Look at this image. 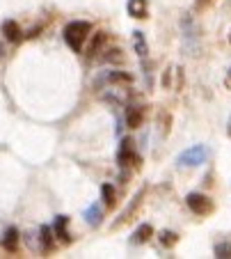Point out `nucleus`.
I'll return each instance as SVG.
<instances>
[{
  "label": "nucleus",
  "instance_id": "1",
  "mask_svg": "<svg viewBox=\"0 0 231 259\" xmlns=\"http://www.w3.org/2000/svg\"><path fill=\"white\" fill-rule=\"evenodd\" d=\"M89 30H92V25H89L87 21H71V23L64 28L62 37L74 53H80L85 41H87V37H89Z\"/></svg>",
  "mask_w": 231,
  "mask_h": 259
},
{
  "label": "nucleus",
  "instance_id": "2",
  "mask_svg": "<svg viewBox=\"0 0 231 259\" xmlns=\"http://www.w3.org/2000/svg\"><path fill=\"white\" fill-rule=\"evenodd\" d=\"M208 156H211V152H208L206 145H192L177 156V165L179 167H197V165H202V163H206Z\"/></svg>",
  "mask_w": 231,
  "mask_h": 259
},
{
  "label": "nucleus",
  "instance_id": "3",
  "mask_svg": "<svg viewBox=\"0 0 231 259\" xmlns=\"http://www.w3.org/2000/svg\"><path fill=\"white\" fill-rule=\"evenodd\" d=\"M117 163L119 167H124V179L128 177L126 172L128 165L140 167V156L135 154V142L131 138H122V145H119V152H117Z\"/></svg>",
  "mask_w": 231,
  "mask_h": 259
},
{
  "label": "nucleus",
  "instance_id": "4",
  "mask_svg": "<svg viewBox=\"0 0 231 259\" xmlns=\"http://www.w3.org/2000/svg\"><path fill=\"white\" fill-rule=\"evenodd\" d=\"M186 204H188V209L197 215H208L213 211V202L208 200L206 195H202V193H190V195L186 197Z\"/></svg>",
  "mask_w": 231,
  "mask_h": 259
},
{
  "label": "nucleus",
  "instance_id": "5",
  "mask_svg": "<svg viewBox=\"0 0 231 259\" xmlns=\"http://www.w3.org/2000/svg\"><path fill=\"white\" fill-rule=\"evenodd\" d=\"M53 234L57 236V241H62L64 245H69L71 241V232H69V215H55L53 223Z\"/></svg>",
  "mask_w": 231,
  "mask_h": 259
},
{
  "label": "nucleus",
  "instance_id": "6",
  "mask_svg": "<svg viewBox=\"0 0 231 259\" xmlns=\"http://www.w3.org/2000/svg\"><path fill=\"white\" fill-rule=\"evenodd\" d=\"M142 197H144V188H140V191L135 193V197H133V200L128 202V206L122 211V215H119V220H114V223H112V230H117V227H122L124 223H126V220L131 218V213H133V211L140 206V202H142Z\"/></svg>",
  "mask_w": 231,
  "mask_h": 259
},
{
  "label": "nucleus",
  "instance_id": "7",
  "mask_svg": "<svg viewBox=\"0 0 231 259\" xmlns=\"http://www.w3.org/2000/svg\"><path fill=\"white\" fill-rule=\"evenodd\" d=\"M126 12H128V16H133V19H147L149 16V3L147 0H128Z\"/></svg>",
  "mask_w": 231,
  "mask_h": 259
},
{
  "label": "nucleus",
  "instance_id": "8",
  "mask_svg": "<svg viewBox=\"0 0 231 259\" xmlns=\"http://www.w3.org/2000/svg\"><path fill=\"white\" fill-rule=\"evenodd\" d=\"M103 99L105 101H114V103H126L131 99V92L126 88H122V85H112V88H108L103 92Z\"/></svg>",
  "mask_w": 231,
  "mask_h": 259
},
{
  "label": "nucleus",
  "instance_id": "9",
  "mask_svg": "<svg viewBox=\"0 0 231 259\" xmlns=\"http://www.w3.org/2000/svg\"><path fill=\"white\" fill-rule=\"evenodd\" d=\"M144 122V110L140 106H131L126 110V126L128 128H140Z\"/></svg>",
  "mask_w": 231,
  "mask_h": 259
},
{
  "label": "nucleus",
  "instance_id": "10",
  "mask_svg": "<svg viewBox=\"0 0 231 259\" xmlns=\"http://www.w3.org/2000/svg\"><path fill=\"white\" fill-rule=\"evenodd\" d=\"M85 220H87L89 227H98L101 225V220H103V211H101V206H98V202H94V204H89L87 209H85Z\"/></svg>",
  "mask_w": 231,
  "mask_h": 259
},
{
  "label": "nucleus",
  "instance_id": "11",
  "mask_svg": "<svg viewBox=\"0 0 231 259\" xmlns=\"http://www.w3.org/2000/svg\"><path fill=\"white\" fill-rule=\"evenodd\" d=\"M151 236H153V227L149 225V223H144V225H140L138 230L133 232V236H131V245H142V243H147Z\"/></svg>",
  "mask_w": 231,
  "mask_h": 259
},
{
  "label": "nucleus",
  "instance_id": "12",
  "mask_svg": "<svg viewBox=\"0 0 231 259\" xmlns=\"http://www.w3.org/2000/svg\"><path fill=\"white\" fill-rule=\"evenodd\" d=\"M3 34H5L7 41H21L23 39V30L19 28L16 21H5V23H3Z\"/></svg>",
  "mask_w": 231,
  "mask_h": 259
},
{
  "label": "nucleus",
  "instance_id": "13",
  "mask_svg": "<svg viewBox=\"0 0 231 259\" xmlns=\"http://www.w3.org/2000/svg\"><path fill=\"white\" fill-rule=\"evenodd\" d=\"M19 230L16 227H10V230L5 232V236H3V248L7 250V252H19Z\"/></svg>",
  "mask_w": 231,
  "mask_h": 259
},
{
  "label": "nucleus",
  "instance_id": "14",
  "mask_svg": "<svg viewBox=\"0 0 231 259\" xmlns=\"http://www.w3.org/2000/svg\"><path fill=\"white\" fill-rule=\"evenodd\" d=\"M133 49H135V53H138L140 58L147 60L149 44H147V37H144V32H140V30H135V32H133Z\"/></svg>",
  "mask_w": 231,
  "mask_h": 259
},
{
  "label": "nucleus",
  "instance_id": "15",
  "mask_svg": "<svg viewBox=\"0 0 231 259\" xmlns=\"http://www.w3.org/2000/svg\"><path fill=\"white\" fill-rule=\"evenodd\" d=\"M39 243L44 250H53L55 241H53V227H39Z\"/></svg>",
  "mask_w": 231,
  "mask_h": 259
},
{
  "label": "nucleus",
  "instance_id": "16",
  "mask_svg": "<svg viewBox=\"0 0 231 259\" xmlns=\"http://www.w3.org/2000/svg\"><path fill=\"white\" fill-rule=\"evenodd\" d=\"M158 241H160V245H165V248H172V245L179 243V234L172 230H162L160 234H158Z\"/></svg>",
  "mask_w": 231,
  "mask_h": 259
},
{
  "label": "nucleus",
  "instance_id": "17",
  "mask_svg": "<svg viewBox=\"0 0 231 259\" xmlns=\"http://www.w3.org/2000/svg\"><path fill=\"white\" fill-rule=\"evenodd\" d=\"M213 254H215L217 259H231V243H226V241H222V243H215V248H213Z\"/></svg>",
  "mask_w": 231,
  "mask_h": 259
},
{
  "label": "nucleus",
  "instance_id": "18",
  "mask_svg": "<svg viewBox=\"0 0 231 259\" xmlns=\"http://www.w3.org/2000/svg\"><path fill=\"white\" fill-rule=\"evenodd\" d=\"M101 193H103V202L108 206H114V186L112 184H103L101 186Z\"/></svg>",
  "mask_w": 231,
  "mask_h": 259
},
{
  "label": "nucleus",
  "instance_id": "19",
  "mask_svg": "<svg viewBox=\"0 0 231 259\" xmlns=\"http://www.w3.org/2000/svg\"><path fill=\"white\" fill-rule=\"evenodd\" d=\"M103 41H105V32H98L96 37H94L92 46H89V55H92V53H96V49H98V46H101V44H103Z\"/></svg>",
  "mask_w": 231,
  "mask_h": 259
},
{
  "label": "nucleus",
  "instance_id": "20",
  "mask_svg": "<svg viewBox=\"0 0 231 259\" xmlns=\"http://www.w3.org/2000/svg\"><path fill=\"white\" fill-rule=\"evenodd\" d=\"M226 88H231V69H229V73H226Z\"/></svg>",
  "mask_w": 231,
  "mask_h": 259
},
{
  "label": "nucleus",
  "instance_id": "21",
  "mask_svg": "<svg viewBox=\"0 0 231 259\" xmlns=\"http://www.w3.org/2000/svg\"><path fill=\"white\" fill-rule=\"evenodd\" d=\"M226 133H229V138H231V117H229V122H226Z\"/></svg>",
  "mask_w": 231,
  "mask_h": 259
},
{
  "label": "nucleus",
  "instance_id": "22",
  "mask_svg": "<svg viewBox=\"0 0 231 259\" xmlns=\"http://www.w3.org/2000/svg\"><path fill=\"white\" fill-rule=\"evenodd\" d=\"M229 41H231V34H229Z\"/></svg>",
  "mask_w": 231,
  "mask_h": 259
}]
</instances>
